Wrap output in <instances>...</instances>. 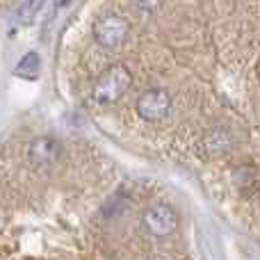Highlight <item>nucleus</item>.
I'll return each mask as SVG.
<instances>
[{
    "label": "nucleus",
    "mask_w": 260,
    "mask_h": 260,
    "mask_svg": "<svg viewBox=\"0 0 260 260\" xmlns=\"http://www.w3.org/2000/svg\"><path fill=\"white\" fill-rule=\"evenodd\" d=\"M130 82H133V76H130V71L123 64H117V67L108 69L94 85V101L99 105L117 103L123 96V91L130 87Z\"/></svg>",
    "instance_id": "obj_1"
},
{
    "label": "nucleus",
    "mask_w": 260,
    "mask_h": 260,
    "mask_svg": "<svg viewBox=\"0 0 260 260\" xmlns=\"http://www.w3.org/2000/svg\"><path fill=\"white\" fill-rule=\"evenodd\" d=\"M94 37L103 48H119L128 37V21L123 16H117V14L101 16L94 25Z\"/></svg>",
    "instance_id": "obj_2"
},
{
    "label": "nucleus",
    "mask_w": 260,
    "mask_h": 260,
    "mask_svg": "<svg viewBox=\"0 0 260 260\" xmlns=\"http://www.w3.org/2000/svg\"><path fill=\"white\" fill-rule=\"evenodd\" d=\"M171 112V96L165 89H148L139 96L137 114L144 121H165Z\"/></svg>",
    "instance_id": "obj_3"
},
{
    "label": "nucleus",
    "mask_w": 260,
    "mask_h": 260,
    "mask_svg": "<svg viewBox=\"0 0 260 260\" xmlns=\"http://www.w3.org/2000/svg\"><path fill=\"white\" fill-rule=\"evenodd\" d=\"M144 226L155 238H167V235H171L178 229V215H176L174 208L165 206V203L151 206L144 212Z\"/></svg>",
    "instance_id": "obj_4"
},
{
    "label": "nucleus",
    "mask_w": 260,
    "mask_h": 260,
    "mask_svg": "<svg viewBox=\"0 0 260 260\" xmlns=\"http://www.w3.org/2000/svg\"><path fill=\"white\" fill-rule=\"evenodd\" d=\"M62 155V144L53 137H39L30 144V160L32 165L48 167Z\"/></svg>",
    "instance_id": "obj_5"
},
{
    "label": "nucleus",
    "mask_w": 260,
    "mask_h": 260,
    "mask_svg": "<svg viewBox=\"0 0 260 260\" xmlns=\"http://www.w3.org/2000/svg\"><path fill=\"white\" fill-rule=\"evenodd\" d=\"M39 73V55L37 53H27L25 57L18 62L16 67V76H23V78H35Z\"/></svg>",
    "instance_id": "obj_6"
},
{
    "label": "nucleus",
    "mask_w": 260,
    "mask_h": 260,
    "mask_svg": "<svg viewBox=\"0 0 260 260\" xmlns=\"http://www.w3.org/2000/svg\"><path fill=\"white\" fill-rule=\"evenodd\" d=\"M46 0H25V3L21 5V9H18V21L21 23H32L35 21V16L39 14V9L44 7Z\"/></svg>",
    "instance_id": "obj_7"
},
{
    "label": "nucleus",
    "mask_w": 260,
    "mask_h": 260,
    "mask_svg": "<svg viewBox=\"0 0 260 260\" xmlns=\"http://www.w3.org/2000/svg\"><path fill=\"white\" fill-rule=\"evenodd\" d=\"M133 3L139 12H155V9L162 5V0H133Z\"/></svg>",
    "instance_id": "obj_8"
},
{
    "label": "nucleus",
    "mask_w": 260,
    "mask_h": 260,
    "mask_svg": "<svg viewBox=\"0 0 260 260\" xmlns=\"http://www.w3.org/2000/svg\"><path fill=\"white\" fill-rule=\"evenodd\" d=\"M62 3H67V0H62Z\"/></svg>",
    "instance_id": "obj_9"
}]
</instances>
